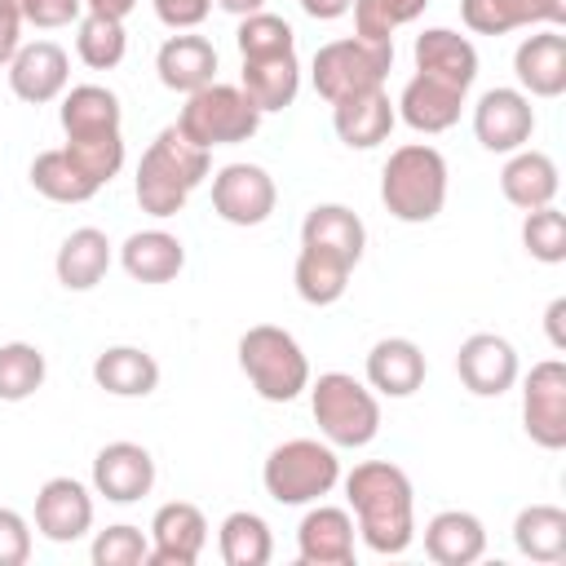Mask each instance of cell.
Masks as SVG:
<instances>
[{
  "label": "cell",
  "instance_id": "f6af8a7d",
  "mask_svg": "<svg viewBox=\"0 0 566 566\" xmlns=\"http://www.w3.org/2000/svg\"><path fill=\"white\" fill-rule=\"evenodd\" d=\"M150 9L168 31H199L212 13V0H150Z\"/></svg>",
  "mask_w": 566,
  "mask_h": 566
},
{
  "label": "cell",
  "instance_id": "52a82bcc",
  "mask_svg": "<svg viewBox=\"0 0 566 566\" xmlns=\"http://www.w3.org/2000/svg\"><path fill=\"white\" fill-rule=\"evenodd\" d=\"M394 66V40H363V35H340L314 49L310 62V80L314 93L332 106L349 93H367V88H385V75Z\"/></svg>",
  "mask_w": 566,
  "mask_h": 566
},
{
  "label": "cell",
  "instance_id": "4fadbf2b",
  "mask_svg": "<svg viewBox=\"0 0 566 566\" xmlns=\"http://www.w3.org/2000/svg\"><path fill=\"white\" fill-rule=\"evenodd\" d=\"M146 535H150L146 566H195L208 548V517L190 500H168L155 509Z\"/></svg>",
  "mask_w": 566,
  "mask_h": 566
},
{
  "label": "cell",
  "instance_id": "5bb4252c",
  "mask_svg": "<svg viewBox=\"0 0 566 566\" xmlns=\"http://www.w3.org/2000/svg\"><path fill=\"white\" fill-rule=\"evenodd\" d=\"M155 491V455L142 442H106L93 455V495L106 504H137Z\"/></svg>",
  "mask_w": 566,
  "mask_h": 566
},
{
  "label": "cell",
  "instance_id": "f546056e",
  "mask_svg": "<svg viewBox=\"0 0 566 566\" xmlns=\"http://www.w3.org/2000/svg\"><path fill=\"white\" fill-rule=\"evenodd\" d=\"M557 190H562V172H557L553 155H544V150L522 146V150H513V155L504 159V168H500V195H504L513 208H522V212L553 203Z\"/></svg>",
  "mask_w": 566,
  "mask_h": 566
},
{
  "label": "cell",
  "instance_id": "5b68a950",
  "mask_svg": "<svg viewBox=\"0 0 566 566\" xmlns=\"http://www.w3.org/2000/svg\"><path fill=\"white\" fill-rule=\"evenodd\" d=\"M305 394H310V411H314L323 442H332L336 451H358V447L376 442L380 398L371 394L367 380H358L349 371H323L318 380L310 376Z\"/></svg>",
  "mask_w": 566,
  "mask_h": 566
},
{
  "label": "cell",
  "instance_id": "7bdbcfd3",
  "mask_svg": "<svg viewBox=\"0 0 566 566\" xmlns=\"http://www.w3.org/2000/svg\"><path fill=\"white\" fill-rule=\"evenodd\" d=\"M18 4H22V22H31L35 31L75 27L84 18V0H18Z\"/></svg>",
  "mask_w": 566,
  "mask_h": 566
},
{
  "label": "cell",
  "instance_id": "d4e9b609",
  "mask_svg": "<svg viewBox=\"0 0 566 566\" xmlns=\"http://www.w3.org/2000/svg\"><path fill=\"white\" fill-rule=\"evenodd\" d=\"M473 35H509L517 27H566V0H460Z\"/></svg>",
  "mask_w": 566,
  "mask_h": 566
},
{
  "label": "cell",
  "instance_id": "7dc6e473",
  "mask_svg": "<svg viewBox=\"0 0 566 566\" xmlns=\"http://www.w3.org/2000/svg\"><path fill=\"white\" fill-rule=\"evenodd\" d=\"M544 332L553 349H566V296H553L544 310Z\"/></svg>",
  "mask_w": 566,
  "mask_h": 566
},
{
  "label": "cell",
  "instance_id": "bcb514c9",
  "mask_svg": "<svg viewBox=\"0 0 566 566\" xmlns=\"http://www.w3.org/2000/svg\"><path fill=\"white\" fill-rule=\"evenodd\" d=\"M22 4L18 0H0V66L13 62V53L22 49Z\"/></svg>",
  "mask_w": 566,
  "mask_h": 566
},
{
  "label": "cell",
  "instance_id": "603a6c76",
  "mask_svg": "<svg viewBox=\"0 0 566 566\" xmlns=\"http://www.w3.org/2000/svg\"><path fill=\"white\" fill-rule=\"evenodd\" d=\"M394 124H398V111L385 88H367L332 102V128L349 150H376L380 142H389Z\"/></svg>",
  "mask_w": 566,
  "mask_h": 566
},
{
  "label": "cell",
  "instance_id": "6da1fadb",
  "mask_svg": "<svg viewBox=\"0 0 566 566\" xmlns=\"http://www.w3.org/2000/svg\"><path fill=\"white\" fill-rule=\"evenodd\" d=\"M340 482L367 553L398 557L416 544V491L407 469H398L394 460H363L340 473Z\"/></svg>",
  "mask_w": 566,
  "mask_h": 566
},
{
  "label": "cell",
  "instance_id": "74e56055",
  "mask_svg": "<svg viewBox=\"0 0 566 566\" xmlns=\"http://www.w3.org/2000/svg\"><path fill=\"white\" fill-rule=\"evenodd\" d=\"M49 376V358L31 340H4L0 345V402H27L40 394Z\"/></svg>",
  "mask_w": 566,
  "mask_h": 566
},
{
  "label": "cell",
  "instance_id": "d6a6232c",
  "mask_svg": "<svg viewBox=\"0 0 566 566\" xmlns=\"http://www.w3.org/2000/svg\"><path fill=\"white\" fill-rule=\"evenodd\" d=\"M349 274H354V265L345 256H336L327 248H314V243H301L296 265H292V287H296V296L305 305L323 310V305H336L345 296Z\"/></svg>",
  "mask_w": 566,
  "mask_h": 566
},
{
  "label": "cell",
  "instance_id": "ee69618b",
  "mask_svg": "<svg viewBox=\"0 0 566 566\" xmlns=\"http://www.w3.org/2000/svg\"><path fill=\"white\" fill-rule=\"evenodd\" d=\"M31 562V522L18 509L0 504V566H27Z\"/></svg>",
  "mask_w": 566,
  "mask_h": 566
},
{
  "label": "cell",
  "instance_id": "44dd1931",
  "mask_svg": "<svg viewBox=\"0 0 566 566\" xmlns=\"http://www.w3.org/2000/svg\"><path fill=\"white\" fill-rule=\"evenodd\" d=\"M155 75L168 93H195L217 80V44L199 31H177L155 53Z\"/></svg>",
  "mask_w": 566,
  "mask_h": 566
},
{
  "label": "cell",
  "instance_id": "d6986e66",
  "mask_svg": "<svg viewBox=\"0 0 566 566\" xmlns=\"http://www.w3.org/2000/svg\"><path fill=\"white\" fill-rule=\"evenodd\" d=\"M464 102H469V88H455V84H447V80H438V75L416 71V75L402 84L394 111H398V119H402L407 128L433 137V133H447V128L460 124Z\"/></svg>",
  "mask_w": 566,
  "mask_h": 566
},
{
  "label": "cell",
  "instance_id": "681fc988",
  "mask_svg": "<svg viewBox=\"0 0 566 566\" xmlns=\"http://www.w3.org/2000/svg\"><path fill=\"white\" fill-rule=\"evenodd\" d=\"M88 13H106V18H128L137 9V0H84Z\"/></svg>",
  "mask_w": 566,
  "mask_h": 566
},
{
  "label": "cell",
  "instance_id": "4316f807",
  "mask_svg": "<svg viewBox=\"0 0 566 566\" xmlns=\"http://www.w3.org/2000/svg\"><path fill=\"white\" fill-rule=\"evenodd\" d=\"M111 261H115V243L106 239V230L80 226V230H71L62 239V248L53 256V274H57V283L66 292H93L106 279Z\"/></svg>",
  "mask_w": 566,
  "mask_h": 566
},
{
  "label": "cell",
  "instance_id": "277c9868",
  "mask_svg": "<svg viewBox=\"0 0 566 566\" xmlns=\"http://www.w3.org/2000/svg\"><path fill=\"white\" fill-rule=\"evenodd\" d=\"M239 371L261 402H296L310 389V358L279 323H252L239 336Z\"/></svg>",
  "mask_w": 566,
  "mask_h": 566
},
{
  "label": "cell",
  "instance_id": "836d02e7",
  "mask_svg": "<svg viewBox=\"0 0 566 566\" xmlns=\"http://www.w3.org/2000/svg\"><path fill=\"white\" fill-rule=\"evenodd\" d=\"M513 548L531 562L557 566L566 557V509L562 504H526L513 517Z\"/></svg>",
  "mask_w": 566,
  "mask_h": 566
},
{
  "label": "cell",
  "instance_id": "60d3db41",
  "mask_svg": "<svg viewBox=\"0 0 566 566\" xmlns=\"http://www.w3.org/2000/svg\"><path fill=\"white\" fill-rule=\"evenodd\" d=\"M354 35L363 40H394L398 27L416 22L429 0H354Z\"/></svg>",
  "mask_w": 566,
  "mask_h": 566
},
{
  "label": "cell",
  "instance_id": "7402d4cb",
  "mask_svg": "<svg viewBox=\"0 0 566 566\" xmlns=\"http://www.w3.org/2000/svg\"><path fill=\"white\" fill-rule=\"evenodd\" d=\"M57 119L66 142H93V137H115L124 133V106L106 84H71L57 97Z\"/></svg>",
  "mask_w": 566,
  "mask_h": 566
},
{
  "label": "cell",
  "instance_id": "b9f144b4",
  "mask_svg": "<svg viewBox=\"0 0 566 566\" xmlns=\"http://www.w3.org/2000/svg\"><path fill=\"white\" fill-rule=\"evenodd\" d=\"M88 557H93V566H146L150 535L142 526H133V522H115V526L93 535Z\"/></svg>",
  "mask_w": 566,
  "mask_h": 566
},
{
  "label": "cell",
  "instance_id": "8d00e7d4",
  "mask_svg": "<svg viewBox=\"0 0 566 566\" xmlns=\"http://www.w3.org/2000/svg\"><path fill=\"white\" fill-rule=\"evenodd\" d=\"M128 53V31L124 18H106V13H88L75 22V57L88 71H115Z\"/></svg>",
  "mask_w": 566,
  "mask_h": 566
},
{
  "label": "cell",
  "instance_id": "1f68e13d",
  "mask_svg": "<svg viewBox=\"0 0 566 566\" xmlns=\"http://www.w3.org/2000/svg\"><path fill=\"white\" fill-rule=\"evenodd\" d=\"M301 243L327 248V252L345 256L349 265H358L367 252V226L349 203H314L301 221Z\"/></svg>",
  "mask_w": 566,
  "mask_h": 566
},
{
  "label": "cell",
  "instance_id": "83f0119b",
  "mask_svg": "<svg viewBox=\"0 0 566 566\" xmlns=\"http://www.w3.org/2000/svg\"><path fill=\"white\" fill-rule=\"evenodd\" d=\"M93 385L111 398H150L159 389V363L142 345H106L93 358Z\"/></svg>",
  "mask_w": 566,
  "mask_h": 566
},
{
  "label": "cell",
  "instance_id": "f35d334b",
  "mask_svg": "<svg viewBox=\"0 0 566 566\" xmlns=\"http://www.w3.org/2000/svg\"><path fill=\"white\" fill-rule=\"evenodd\" d=\"M234 44H239V57H279V53H296V31L287 18L261 9V13L239 18Z\"/></svg>",
  "mask_w": 566,
  "mask_h": 566
},
{
  "label": "cell",
  "instance_id": "8fae6325",
  "mask_svg": "<svg viewBox=\"0 0 566 566\" xmlns=\"http://www.w3.org/2000/svg\"><path fill=\"white\" fill-rule=\"evenodd\" d=\"M535 133V106L517 84H495L473 102V137L491 155H513Z\"/></svg>",
  "mask_w": 566,
  "mask_h": 566
},
{
  "label": "cell",
  "instance_id": "7a4b0ae2",
  "mask_svg": "<svg viewBox=\"0 0 566 566\" xmlns=\"http://www.w3.org/2000/svg\"><path fill=\"white\" fill-rule=\"evenodd\" d=\"M208 172H212V150L195 146L177 124H168L142 150V164H137V177H133L137 208L155 221H168L208 181Z\"/></svg>",
  "mask_w": 566,
  "mask_h": 566
},
{
  "label": "cell",
  "instance_id": "f1b7e54d",
  "mask_svg": "<svg viewBox=\"0 0 566 566\" xmlns=\"http://www.w3.org/2000/svg\"><path fill=\"white\" fill-rule=\"evenodd\" d=\"M424 553L438 566H473L486 553V526L469 509H442L424 522Z\"/></svg>",
  "mask_w": 566,
  "mask_h": 566
},
{
  "label": "cell",
  "instance_id": "e575fe53",
  "mask_svg": "<svg viewBox=\"0 0 566 566\" xmlns=\"http://www.w3.org/2000/svg\"><path fill=\"white\" fill-rule=\"evenodd\" d=\"M27 177H31L35 195H44L49 203H88V199L102 190V186L66 155V146L40 150V155L31 159V168H27Z\"/></svg>",
  "mask_w": 566,
  "mask_h": 566
},
{
  "label": "cell",
  "instance_id": "9c48e42d",
  "mask_svg": "<svg viewBox=\"0 0 566 566\" xmlns=\"http://www.w3.org/2000/svg\"><path fill=\"white\" fill-rule=\"evenodd\" d=\"M274 203H279V186L261 164L234 159L212 172V212L226 226H239V230L265 226L274 217Z\"/></svg>",
  "mask_w": 566,
  "mask_h": 566
},
{
  "label": "cell",
  "instance_id": "9a60e30c",
  "mask_svg": "<svg viewBox=\"0 0 566 566\" xmlns=\"http://www.w3.org/2000/svg\"><path fill=\"white\" fill-rule=\"evenodd\" d=\"M354 513L340 504H305L296 522V562L301 566H354Z\"/></svg>",
  "mask_w": 566,
  "mask_h": 566
},
{
  "label": "cell",
  "instance_id": "ffe728a7",
  "mask_svg": "<svg viewBox=\"0 0 566 566\" xmlns=\"http://www.w3.org/2000/svg\"><path fill=\"white\" fill-rule=\"evenodd\" d=\"M429 376V358L411 336H380L367 349L363 380L376 398H411Z\"/></svg>",
  "mask_w": 566,
  "mask_h": 566
},
{
  "label": "cell",
  "instance_id": "30bf717a",
  "mask_svg": "<svg viewBox=\"0 0 566 566\" xmlns=\"http://www.w3.org/2000/svg\"><path fill=\"white\" fill-rule=\"evenodd\" d=\"M522 380V429L535 447L562 451L566 447V363L544 358Z\"/></svg>",
  "mask_w": 566,
  "mask_h": 566
},
{
  "label": "cell",
  "instance_id": "484cf974",
  "mask_svg": "<svg viewBox=\"0 0 566 566\" xmlns=\"http://www.w3.org/2000/svg\"><path fill=\"white\" fill-rule=\"evenodd\" d=\"M411 62H416V71L438 75L455 88H473V80H478V49L469 35H460L451 27H424L411 44Z\"/></svg>",
  "mask_w": 566,
  "mask_h": 566
},
{
  "label": "cell",
  "instance_id": "8992f818",
  "mask_svg": "<svg viewBox=\"0 0 566 566\" xmlns=\"http://www.w3.org/2000/svg\"><path fill=\"white\" fill-rule=\"evenodd\" d=\"M340 482V455L323 438H287L270 447L261 464V486L283 509H305L323 495H332Z\"/></svg>",
  "mask_w": 566,
  "mask_h": 566
},
{
  "label": "cell",
  "instance_id": "2e32d148",
  "mask_svg": "<svg viewBox=\"0 0 566 566\" xmlns=\"http://www.w3.org/2000/svg\"><path fill=\"white\" fill-rule=\"evenodd\" d=\"M4 71H9L13 97L27 102V106H49V102H57V97L71 88V57H66V49L53 44V40H31V44H22Z\"/></svg>",
  "mask_w": 566,
  "mask_h": 566
},
{
  "label": "cell",
  "instance_id": "cb8c5ba5",
  "mask_svg": "<svg viewBox=\"0 0 566 566\" xmlns=\"http://www.w3.org/2000/svg\"><path fill=\"white\" fill-rule=\"evenodd\" d=\"M119 265L133 283H146V287H159V283H172L181 270H186V243L164 230V226H150V230H133L124 243H119Z\"/></svg>",
  "mask_w": 566,
  "mask_h": 566
},
{
  "label": "cell",
  "instance_id": "e0dca14e",
  "mask_svg": "<svg viewBox=\"0 0 566 566\" xmlns=\"http://www.w3.org/2000/svg\"><path fill=\"white\" fill-rule=\"evenodd\" d=\"M35 531L49 544H75L93 531V486L80 478H49L35 491Z\"/></svg>",
  "mask_w": 566,
  "mask_h": 566
},
{
  "label": "cell",
  "instance_id": "ac0fdd59",
  "mask_svg": "<svg viewBox=\"0 0 566 566\" xmlns=\"http://www.w3.org/2000/svg\"><path fill=\"white\" fill-rule=\"evenodd\" d=\"M513 75L526 97H562L566 93V35L562 27H531L513 49Z\"/></svg>",
  "mask_w": 566,
  "mask_h": 566
},
{
  "label": "cell",
  "instance_id": "ab89813d",
  "mask_svg": "<svg viewBox=\"0 0 566 566\" xmlns=\"http://www.w3.org/2000/svg\"><path fill=\"white\" fill-rule=\"evenodd\" d=\"M522 248L539 265H562L566 261V217L557 203L522 212Z\"/></svg>",
  "mask_w": 566,
  "mask_h": 566
},
{
  "label": "cell",
  "instance_id": "7c38bea8",
  "mask_svg": "<svg viewBox=\"0 0 566 566\" xmlns=\"http://www.w3.org/2000/svg\"><path fill=\"white\" fill-rule=\"evenodd\" d=\"M455 376L473 398H500L517 385L522 363H517L513 340H504L495 332H473L455 349Z\"/></svg>",
  "mask_w": 566,
  "mask_h": 566
},
{
  "label": "cell",
  "instance_id": "4dcf8cb0",
  "mask_svg": "<svg viewBox=\"0 0 566 566\" xmlns=\"http://www.w3.org/2000/svg\"><path fill=\"white\" fill-rule=\"evenodd\" d=\"M239 88L252 97V106L261 115L287 111L301 93V62L296 53H279V57H243L239 71Z\"/></svg>",
  "mask_w": 566,
  "mask_h": 566
},
{
  "label": "cell",
  "instance_id": "d590c367",
  "mask_svg": "<svg viewBox=\"0 0 566 566\" xmlns=\"http://www.w3.org/2000/svg\"><path fill=\"white\" fill-rule=\"evenodd\" d=\"M217 553L226 566H270L274 557V531L261 513L234 509L217 526Z\"/></svg>",
  "mask_w": 566,
  "mask_h": 566
},
{
  "label": "cell",
  "instance_id": "ba28073f",
  "mask_svg": "<svg viewBox=\"0 0 566 566\" xmlns=\"http://www.w3.org/2000/svg\"><path fill=\"white\" fill-rule=\"evenodd\" d=\"M177 128L203 146V150H217V146H239V142H252L256 128H261V111L252 106V97L239 88V84H203L195 93H186V106L177 111Z\"/></svg>",
  "mask_w": 566,
  "mask_h": 566
},
{
  "label": "cell",
  "instance_id": "f907efd6",
  "mask_svg": "<svg viewBox=\"0 0 566 566\" xmlns=\"http://www.w3.org/2000/svg\"><path fill=\"white\" fill-rule=\"evenodd\" d=\"M217 9H226V13H234V18H248V13H261L265 9V0H212Z\"/></svg>",
  "mask_w": 566,
  "mask_h": 566
},
{
  "label": "cell",
  "instance_id": "c3c4849f",
  "mask_svg": "<svg viewBox=\"0 0 566 566\" xmlns=\"http://www.w3.org/2000/svg\"><path fill=\"white\" fill-rule=\"evenodd\" d=\"M349 4H354V0H301V9H305L314 22H336V18L349 13Z\"/></svg>",
  "mask_w": 566,
  "mask_h": 566
},
{
  "label": "cell",
  "instance_id": "3957f363",
  "mask_svg": "<svg viewBox=\"0 0 566 566\" xmlns=\"http://www.w3.org/2000/svg\"><path fill=\"white\" fill-rule=\"evenodd\" d=\"M447 159L429 142H402L380 168V203L402 226H429L447 208Z\"/></svg>",
  "mask_w": 566,
  "mask_h": 566
}]
</instances>
